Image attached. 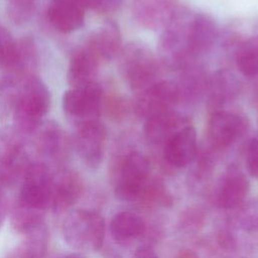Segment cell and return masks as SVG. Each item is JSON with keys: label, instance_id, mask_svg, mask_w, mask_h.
I'll return each mask as SVG.
<instances>
[{"label": "cell", "instance_id": "1", "mask_svg": "<svg viewBox=\"0 0 258 258\" xmlns=\"http://www.w3.org/2000/svg\"><path fill=\"white\" fill-rule=\"evenodd\" d=\"M50 105V94L46 85L36 77L21 84L18 91L13 111L14 126L25 135L42 122Z\"/></svg>", "mask_w": 258, "mask_h": 258}, {"label": "cell", "instance_id": "2", "mask_svg": "<svg viewBox=\"0 0 258 258\" xmlns=\"http://www.w3.org/2000/svg\"><path fill=\"white\" fill-rule=\"evenodd\" d=\"M61 233L71 248L82 252H95L103 246L105 222L97 212L74 210L67 215Z\"/></svg>", "mask_w": 258, "mask_h": 258}, {"label": "cell", "instance_id": "3", "mask_svg": "<svg viewBox=\"0 0 258 258\" xmlns=\"http://www.w3.org/2000/svg\"><path fill=\"white\" fill-rule=\"evenodd\" d=\"M24 135L14 125L0 127V182L3 185L22 178L29 164L24 151Z\"/></svg>", "mask_w": 258, "mask_h": 258}, {"label": "cell", "instance_id": "4", "mask_svg": "<svg viewBox=\"0 0 258 258\" xmlns=\"http://www.w3.org/2000/svg\"><path fill=\"white\" fill-rule=\"evenodd\" d=\"M102 100V88L97 82H93L66 91L62 95L61 105L67 118L79 126L98 120Z\"/></svg>", "mask_w": 258, "mask_h": 258}, {"label": "cell", "instance_id": "5", "mask_svg": "<svg viewBox=\"0 0 258 258\" xmlns=\"http://www.w3.org/2000/svg\"><path fill=\"white\" fill-rule=\"evenodd\" d=\"M122 67L129 85L134 90L142 91L157 82V63L151 52L141 45L130 44L125 48Z\"/></svg>", "mask_w": 258, "mask_h": 258}, {"label": "cell", "instance_id": "6", "mask_svg": "<svg viewBox=\"0 0 258 258\" xmlns=\"http://www.w3.org/2000/svg\"><path fill=\"white\" fill-rule=\"evenodd\" d=\"M149 163L147 158L139 152L128 154L120 166L115 195L121 201H133L137 199L147 181Z\"/></svg>", "mask_w": 258, "mask_h": 258}, {"label": "cell", "instance_id": "7", "mask_svg": "<svg viewBox=\"0 0 258 258\" xmlns=\"http://www.w3.org/2000/svg\"><path fill=\"white\" fill-rule=\"evenodd\" d=\"M178 100L177 85L169 81H159L139 91L133 106L138 116L147 119L155 114L169 110Z\"/></svg>", "mask_w": 258, "mask_h": 258}, {"label": "cell", "instance_id": "8", "mask_svg": "<svg viewBox=\"0 0 258 258\" xmlns=\"http://www.w3.org/2000/svg\"><path fill=\"white\" fill-rule=\"evenodd\" d=\"M38 64L37 47L33 39L24 37L16 40L15 49L9 63L3 69V85L14 86L23 84L34 77Z\"/></svg>", "mask_w": 258, "mask_h": 258}, {"label": "cell", "instance_id": "9", "mask_svg": "<svg viewBox=\"0 0 258 258\" xmlns=\"http://www.w3.org/2000/svg\"><path fill=\"white\" fill-rule=\"evenodd\" d=\"M107 132L98 120L90 121L77 126L75 147L84 163L97 168L103 159Z\"/></svg>", "mask_w": 258, "mask_h": 258}, {"label": "cell", "instance_id": "10", "mask_svg": "<svg viewBox=\"0 0 258 258\" xmlns=\"http://www.w3.org/2000/svg\"><path fill=\"white\" fill-rule=\"evenodd\" d=\"M81 194L82 181L75 171L66 168L52 171L48 210L62 213L74 206Z\"/></svg>", "mask_w": 258, "mask_h": 258}, {"label": "cell", "instance_id": "11", "mask_svg": "<svg viewBox=\"0 0 258 258\" xmlns=\"http://www.w3.org/2000/svg\"><path fill=\"white\" fill-rule=\"evenodd\" d=\"M244 131L245 120L229 112H215L208 123L209 141L218 149L231 146Z\"/></svg>", "mask_w": 258, "mask_h": 258}, {"label": "cell", "instance_id": "12", "mask_svg": "<svg viewBox=\"0 0 258 258\" xmlns=\"http://www.w3.org/2000/svg\"><path fill=\"white\" fill-rule=\"evenodd\" d=\"M217 34V26L212 17L204 13L189 14L186 24V47L189 55L195 59L209 50Z\"/></svg>", "mask_w": 258, "mask_h": 258}, {"label": "cell", "instance_id": "13", "mask_svg": "<svg viewBox=\"0 0 258 258\" xmlns=\"http://www.w3.org/2000/svg\"><path fill=\"white\" fill-rule=\"evenodd\" d=\"M178 9L177 0H133L134 19L143 27L165 26Z\"/></svg>", "mask_w": 258, "mask_h": 258}, {"label": "cell", "instance_id": "14", "mask_svg": "<svg viewBox=\"0 0 258 258\" xmlns=\"http://www.w3.org/2000/svg\"><path fill=\"white\" fill-rule=\"evenodd\" d=\"M164 157L175 167L189 164L197 155V134L194 127L184 125L164 143Z\"/></svg>", "mask_w": 258, "mask_h": 258}, {"label": "cell", "instance_id": "15", "mask_svg": "<svg viewBox=\"0 0 258 258\" xmlns=\"http://www.w3.org/2000/svg\"><path fill=\"white\" fill-rule=\"evenodd\" d=\"M85 11L86 8L79 0H51L47 19L59 32L70 33L83 26Z\"/></svg>", "mask_w": 258, "mask_h": 258}, {"label": "cell", "instance_id": "16", "mask_svg": "<svg viewBox=\"0 0 258 258\" xmlns=\"http://www.w3.org/2000/svg\"><path fill=\"white\" fill-rule=\"evenodd\" d=\"M100 57L86 43L78 48L70 59L67 80L71 88L96 82Z\"/></svg>", "mask_w": 258, "mask_h": 258}, {"label": "cell", "instance_id": "17", "mask_svg": "<svg viewBox=\"0 0 258 258\" xmlns=\"http://www.w3.org/2000/svg\"><path fill=\"white\" fill-rule=\"evenodd\" d=\"M35 150L45 158L56 159L62 155L64 135L54 121H42L30 134Z\"/></svg>", "mask_w": 258, "mask_h": 258}, {"label": "cell", "instance_id": "18", "mask_svg": "<svg viewBox=\"0 0 258 258\" xmlns=\"http://www.w3.org/2000/svg\"><path fill=\"white\" fill-rule=\"evenodd\" d=\"M250 188L248 178L238 169H231L221 185L218 204L225 210H234L244 203Z\"/></svg>", "mask_w": 258, "mask_h": 258}, {"label": "cell", "instance_id": "19", "mask_svg": "<svg viewBox=\"0 0 258 258\" xmlns=\"http://www.w3.org/2000/svg\"><path fill=\"white\" fill-rule=\"evenodd\" d=\"M87 44L100 59H112L121 49V33L114 21L105 22L89 37Z\"/></svg>", "mask_w": 258, "mask_h": 258}, {"label": "cell", "instance_id": "20", "mask_svg": "<svg viewBox=\"0 0 258 258\" xmlns=\"http://www.w3.org/2000/svg\"><path fill=\"white\" fill-rule=\"evenodd\" d=\"M181 126V118L170 109L146 119V137L154 143H165Z\"/></svg>", "mask_w": 258, "mask_h": 258}, {"label": "cell", "instance_id": "21", "mask_svg": "<svg viewBox=\"0 0 258 258\" xmlns=\"http://www.w3.org/2000/svg\"><path fill=\"white\" fill-rule=\"evenodd\" d=\"M24 239L9 254L11 257H42L49 244V232L43 223L35 229L23 234Z\"/></svg>", "mask_w": 258, "mask_h": 258}, {"label": "cell", "instance_id": "22", "mask_svg": "<svg viewBox=\"0 0 258 258\" xmlns=\"http://www.w3.org/2000/svg\"><path fill=\"white\" fill-rule=\"evenodd\" d=\"M145 231L144 221L135 213L120 212L110 223V233L117 242H125L136 238Z\"/></svg>", "mask_w": 258, "mask_h": 258}, {"label": "cell", "instance_id": "23", "mask_svg": "<svg viewBox=\"0 0 258 258\" xmlns=\"http://www.w3.org/2000/svg\"><path fill=\"white\" fill-rule=\"evenodd\" d=\"M207 88L210 89L212 105H223L237 96L239 83L231 72L222 71L213 76Z\"/></svg>", "mask_w": 258, "mask_h": 258}, {"label": "cell", "instance_id": "24", "mask_svg": "<svg viewBox=\"0 0 258 258\" xmlns=\"http://www.w3.org/2000/svg\"><path fill=\"white\" fill-rule=\"evenodd\" d=\"M45 211L34 209L15 201L10 212V224L19 234H25L44 223Z\"/></svg>", "mask_w": 258, "mask_h": 258}, {"label": "cell", "instance_id": "25", "mask_svg": "<svg viewBox=\"0 0 258 258\" xmlns=\"http://www.w3.org/2000/svg\"><path fill=\"white\" fill-rule=\"evenodd\" d=\"M236 61L244 76L255 77L258 75V36L250 37L239 45Z\"/></svg>", "mask_w": 258, "mask_h": 258}, {"label": "cell", "instance_id": "26", "mask_svg": "<svg viewBox=\"0 0 258 258\" xmlns=\"http://www.w3.org/2000/svg\"><path fill=\"white\" fill-rule=\"evenodd\" d=\"M34 9V0H10L8 13L16 23H22L29 19Z\"/></svg>", "mask_w": 258, "mask_h": 258}, {"label": "cell", "instance_id": "27", "mask_svg": "<svg viewBox=\"0 0 258 258\" xmlns=\"http://www.w3.org/2000/svg\"><path fill=\"white\" fill-rule=\"evenodd\" d=\"M16 45V40L10 32L0 24V69H4L10 61Z\"/></svg>", "mask_w": 258, "mask_h": 258}, {"label": "cell", "instance_id": "28", "mask_svg": "<svg viewBox=\"0 0 258 258\" xmlns=\"http://www.w3.org/2000/svg\"><path fill=\"white\" fill-rule=\"evenodd\" d=\"M241 212L237 215V222L244 229H255L258 227V203L243 206Z\"/></svg>", "mask_w": 258, "mask_h": 258}, {"label": "cell", "instance_id": "29", "mask_svg": "<svg viewBox=\"0 0 258 258\" xmlns=\"http://www.w3.org/2000/svg\"><path fill=\"white\" fill-rule=\"evenodd\" d=\"M246 163L250 174L258 179V138L252 140L249 144Z\"/></svg>", "mask_w": 258, "mask_h": 258}, {"label": "cell", "instance_id": "30", "mask_svg": "<svg viewBox=\"0 0 258 258\" xmlns=\"http://www.w3.org/2000/svg\"><path fill=\"white\" fill-rule=\"evenodd\" d=\"M86 9H92L97 12H109L115 9L119 0H79Z\"/></svg>", "mask_w": 258, "mask_h": 258}, {"label": "cell", "instance_id": "31", "mask_svg": "<svg viewBox=\"0 0 258 258\" xmlns=\"http://www.w3.org/2000/svg\"><path fill=\"white\" fill-rule=\"evenodd\" d=\"M3 184L0 182V229L7 215V199L3 189Z\"/></svg>", "mask_w": 258, "mask_h": 258}, {"label": "cell", "instance_id": "32", "mask_svg": "<svg viewBox=\"0 0 258 258\" xmlns=\"http://www.w3.org/2000/svg\"><path fill=\"white\" fill-rule=\"evenodd\" d=\"M135 256L137 257H145V258H149V257H156V254L153 252V250L151 248H149L148 246H141L137 249Z\"/></svg>", "mask_w": 258, "mask_h": 258}]
</instances>
